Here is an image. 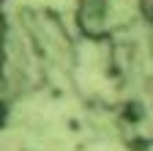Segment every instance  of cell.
<instances>
[{
  "label": "cell",
  "instance_id": "6da1fadb",
  "mask_svg": "<svg viewBox=\"0 0 153 151\" xmlns=\"http://www.w3.org/2000/svg\"><path fill=\"white\" fill-rule=\"evenodd\" d=\"M107 22V6L101 3V0H88V3H82V30L85 33H99Z\"/></svg>",
  "mask_w": 153,
  "mask_h": 151
}]
</instances>
